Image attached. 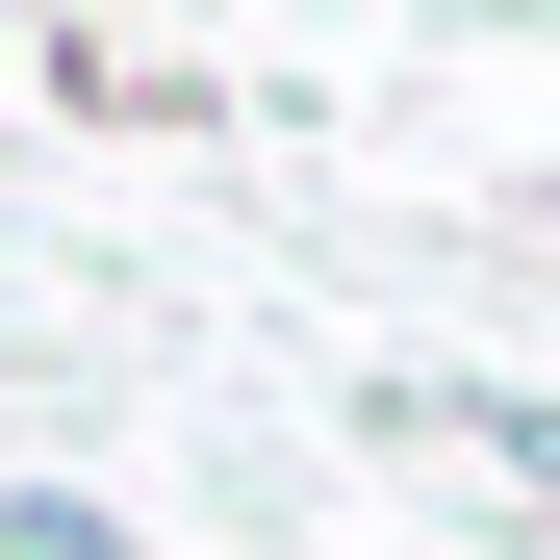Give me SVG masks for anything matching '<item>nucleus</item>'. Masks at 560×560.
<instances>
[{
  "mask_svg": "<svg viewBox=\"0 0 560 560\" xmlns=\"http://www.w3.org/2000/svg\"><path fill=\"white\" fill-rule=\"evenodd\" d=\"M408 433H458V458H510V485H535V510H560V408H510V383H433V408H408Z\"/></svg>",
  "mask_w": 560,
  "mask_h": 560,
  "instance_id": "nucleus-1",
  "label": "nucleus"
},
{
  "mask_svg": "<svg viewBox=\"0 0 560 560\" xmlns=\"http://www.w3.org/2000/svg\"><path fill=\"white\" fill-rule=\"evenodd\" d=\"M0 560H128V535L77 510V485H26V510H0Z\"/></svg>",
  "mask_w": 560,
  "mask_h": 560,
  "instance_id": "nucleus-2",
  "label": "nucleus"
}]
</instances>
